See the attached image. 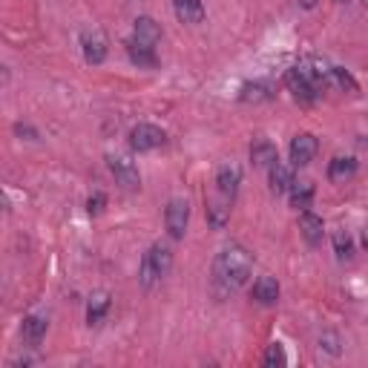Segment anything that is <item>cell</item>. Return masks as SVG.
Here are the masks:
<instances>
[{
  "label": "cell",
  "mask_w": 368,
  "mask_h": 368,
  "mask_svg": "<svg viewBox=\"0 0 368 368\" xmlns=\"http://www.w3.org/2000/svg\"><path fill=\"white\" fill-rule=\"evenodd\" d=\"M254 270L251 254L242 248V244H228L213 259V282L222 291H236L248 282V276Z\"/></svg>",
  "instance_id": "obj_1"
},
{
  "label": "cell",
  "mask_w": 368,
  "mask_h": 368,
  "mask_svg": "<svg viewBox=\"0 0 368 368\" xmlns=\"http://www.w3.org/2000/svg\"><path fill=\"white\" fill-rule=\"evenodd\" d=\"M170 268H173V251L167 248V244L156 242V244H152V248L144 254V259H141L138 280H141L144 288H152V285H159L164 276L170 273Z\"/></svg>",
  "instance_id": "obj_2"
},
{
  "label": "cell",
  "mask_w": 368,
  "mask_h": 368,
  "mask_svg": "<svg viewBox=\"0 0 368 368\" xmlns=\"http://www.w3.org/2000/svg\"><path fill=\"white\" fill-rule=\"evenodd\" d=\"M285 81H288V89L294 92V98H296V101H305V104H311V101L317 98V89L325 86V84L320 81V75H317L308 64L291 67L288 75H285Z\"/></svg>",
  "instance_id": "obj_3"
},
{
  "label": "cell",
  "mask_w": 368,
  "mask_h": 368,
  "mask_svg": "<svg viewBox=\"0 0 368 368\" xmlns=\"http://www.w3.org/2000/svg\"><path fill=\"white\" fill-rule=\"evenodd\" d=\"M188 222H190V204L188 199H173L164 210V225H167V233L173 239H181L188 233Z\"/></svg>",
  "instance_id": "obj_4"
},
{
  "label": "cell",
  "mask_w": 368,
  "mask_h": 368,
  "mask_svg": "<svg viewBox=\"0 0 368 368\" xmlns=\"http://www.w3.org/2000/svg\"><path fill=\"white\" fill-rule=\"evenodd\" d=\"M164 141H167V136H164V130L156 127V124H138V127H133V133H130V147H133L136 152L159 150Z\"/></svg>",
  "instance_id": "obj_5"
},
{
  "label": "cell",
  "mask_w": 368,
  "mask_h": 368,
  "mask_svg": "<svg viewBox=\"0 0 368 368\" xmlns=\"http://www.w3.org/2000/svg\"><path fill=\"white\" fill-rule=\"evenodd\" d=\"M81 49H84L86 64H104L107 38H104L101 29H84V32H81Z\"/></svg>",
  "instance_id": "obj_6"
},
{
  "label": "cell",
  "mask_w": 368,
  "mask_h": 368,
  "mask_svg": "<svg viewBox=\"0 0 368 368\" xmlns=\"http://www.w3.org/2000/svg\"><path fill=\"white\" fill-rule=\"evenodd\" d=\"M317 150H320V144H317V138H314L311 133H299V136H294V141H291V147H288L294 167L311 164L314 156H317Z\"/></svg>",
  "instance_id": "obj_7"
},
{
  "label": "cell",
  "mask_w": 368,
  "mask_h": 368,
  "mask_svg": "<svg viewBox=\"0 0 368 368\" xmlns=\"http://www.w3.org/2000/svg\"><path fill=\"white\" fill-rule=\"evenodd\" d=\"M107 164H110V170H112V176L118 178V184H124L127 190H136V188H141V176H138V167L127 159V156H110L107 159Z\"/></svg>",
  "instance_id": "obj_8"
},
{
  "label": "cell",
  "mask_w": 368,
  "mask_h": 368,
  "mask_svg": "<svg viewBox=\"0 0 368 368\" xmlns=\"http://www.w3.org/2000/svg\"><path fill=\"white\" fill-rule=\"evenodd\" d=\"M173 12L181 23L188 26H196L204 20V4L202 0H173Z\"/></svg>",
  "instance_id": "obj_9"
},
{
  "label": "cell",
  "mask_w": 368,
  "mask_h": 368,
  "mask_svg": "<svg viewBox=\"0 0 368 368\" xmlns=\"http://www.w3.org/2000/svg\"><path fill=\"white\" fill-rule=\"evenodd\" d=\"M251 162H254L256 167L270 170L276 162H280V152H276V144H270L268 138L254 141V144H251Z\"/></svg>",
  "instance_id": "obj_10"
},
{
  "label": "cell",
  "mask_w": 368,
  "mask_h": 368,
  "mask_svg": "<svg viewBox=\"0 0 368 368\" xmlns=\"http://www.w3.org/2000/svg\"><path fill=\"white\" fill-rule=\"evenodd\" d=\"M299 230H302V236H305V242H308V244H320V242H322V233H325V225H322V219L317 216V213L302 210Z\"/></svg>",
  "instance_id": "obj_11"
},
{
  "label": "cell",
  "mask_w": 368,
  "mask_h": 368,
  "mask_svg": "<svg viewBox=\"0 0 368 368\" xmlns=\"http://www.w3.org/2000/svg\"><path fill=\"white\" fill-rule=\"evenodd\" d=\"M239 181H242V170L236 164H225L219 173H216V188L225 199H233L236 190H239Z\"/></svg>",
  "instance_id": "obj_12"
},
{
  "label": "cell",
  "mask_w": 368,
  "mask_h": 368,
  "mask_svg": "<svg viewBox=\"0 0 368 368\" xmlns=\"http://www.w3.org/2000/svg\"><path fill=\"white\" fill-rule=\"evenodd\" d=\"M133 38L147 44V46H156L162 41V26L152 20V18H136V26H133Z\"/></svg>",
  "instance_id": "obj_13"
},
{
  "label": "cell",
  "mask_w": 368,
  "mask_h": 368,
  "mask_svg": "<svg viewBox=\"0 0 368 368\" xmlns=\"http://www.w3.org/2000/svg\"><path fill=\"white\" fill-rule=\"evenodd\" d=\"M127 55H130V60L136 67H156V46H147V44H141V41H136V38H130L127 41Z\"/></svg>",
  "instance_id": "obj_14"
},
{
  "label": "cell",
  "mask_w": 368,
  "mask_h": 368,
  "mask_svg": "<svg viewBox=\"0 0 368 368\" xmlns=\"http://www.w3.org/2000/svg\"><path fill=\"white\" fill-rule=\"evenodd\" d=\"M254 299L259 305H273L276 299H280V282L273 280V276H259V280L254 282Z\"/></svg>",
  "instance_id": "obj_15"
},
{
  "label": "cell",
  "mask_w": 368,
  "mask_h": 368,
  "mask_svg": "<svg viewBox=\"0 0 368 368\" xmlns=\"http://www.w3.org/2000/svg\"><path fill=\"white\" fill-rule=\"evenodd\" d=\"M354 173H357V159H351V156H336L328 164V178L336 184H346Z\"/></svg>",
  "instance_id": "obj_16"
},
{
  "label": "cell",
  "mask_w": 368,
  "mask_h": 368,
  "mask_svg": "<svg viewBox=\"0 0 368 368\" xmlns=\"http://www.w3.org/2000/svg\"><path fill=\"white\" fill-rule=\"evenodd\" d=\"M268 173H270V190H273V193H288V190L294 188V181H296V178H294V170H291L288 164H282V162H276Z\"/></svg>",
  "instance_id": "obj_17"
},
{
  "label": "cell",
  "mask_w": 368,
  "mask_h": 368,
  "mask_svg": "<svg viewBox=\"0 0 368 368\" xmlns=\"http://www.w3.org/2000/svg\"><path fill=\"white\" fill-rule=\"evenodd\" d=\"M110 311V294L107 291H96L89 296V305H86V322L89 325H98Z\"/></svg>",
  "instance_id": "obj_18"
},
{
  "label": "cell",
  "mask_w": 368,
  "mask_h": 368,
  "mask_svg": "<svg viewBox=\"0 0 368 368\" xmlns=\"http://www.w3.org/2000/svg\"><path fill=\"white\" fill-rule=\"evenodd\" d=\"M20 334H23V340H26V343L38 346V343L44 340V334H46V317L29 314V317L23 320V328H20Z\"/></svg>",
  "instance_id": "obj_19"
},
{
  "label": "cell",
  "mask_w": 368,
  "mask_h": 368,
  "mask_svg": "<svg viewBox=\"0 0 368 368\" xmlns=\"http://www.w3.org/2000/svg\"><path fill=\"white\" fill-rule=\"evenodd\" d=\"M288 196H291V204L296 210H308L311 202H314V184L311 181H294V188L288 190Z\"/></svg>",
  "instance_id": "obj_20"
},
{
  "label": "cell",
  "mask_w": 368,
  "mask_h": 368,
  "mask_svg": "<svg viewBox=\"0 0 368 368\" xmlns=\"http://www.w3.org/2000/svg\"><path fill=\"white\" fill-rule=\"evenodd\" d=\"M331 239H334V251H336V256H340V259H351L354 256V239H351L348 230L336 228Z\"/></svg>",
  "instance_id": "obj_21"
},
{
  "label": "cell",
  "mask_w": 368,
  "mask_h": 368,
  "mask_svg": "<svg viewBox=\"0 0 368 368\" xmlns=\"http://www.w3.org/2000/svg\"><path fill=\"white\" fill-rule=\"evenodd\" d=\"M328 84H336L340 89H348L351 96H357V92H360V86H357V81L351 78V72H346V70H340V67H331Z\"/></svg>",
  "instance_id": "obj_22"
},
{
  "label": "cell",
  "mask_w": 368,
  "mask_h": 368,
  "mask_svg": "<svg viewBox=\"0 0 368 368\" xmlns=\"http://www.w3.org/2000/svg\"><path fill=\"white\" fill-rule=\"evenodd\" d=\"M265 98H270L265 84H244L242 86V101H265Z\"/></svg>",
  "instance_id": "obj_23"
},
{
  "label": "cell",
  "mask_w": 368,
  "mask_h": 368,
  "mask_svg": "<svg viewBox=\"0 0 368 368\" xmlns=\"http://www.w3.org/2000/svg\"><path fill=\"white\" fill-rule=\"evenodd\" d=\"M207 213H210V225L213 228H222L228 222L230 207H225V204H207Z\"/></svg>",
  "instance_id": "obj_24"
},
{
  "label": "cell",
  "mask_w": 368,
  "mask_h": 368,
  "mask_svg": "<svg viewBox=\"0 0 368 368\" xmlns=\"http://www.w3.org/2000/svg\"><path fill=\"white\" fill-rule=\"evenodd\" d=\"M320 348H325L328 354H334V357H336V354L343 351V348H340V336H336L334 331H325V334L320 336Z\"/></svg>",
  "instance_id": "obj_25"
},
{
  "label": "cell",
  "mask_w": 368,
  "mask_h": 368,
  "mask_svg": "<svg viewBox=\"0 0 368 368\" xmlns=\"http://www.w3.org/2000/svg\"><path fill=\"white\" fill-rule=\"evenodd\" d=\"M265 365H285V348L280 346V343H273L270 348H268V354H265Z\"/></svg>",
  "instance_id": "obj_26"
},
{
  "label": "cell",
  "mask_w": 368,
  "mask_h": 368,
  "mask_svg": "<svg viewBox=\"0 0 368 368\" xmlns=\"http://www.w3.org/2000/svg\"><path fill=\"white\" fill-rule=\"evenodd\" d=\"M104 204H107V196H104V193H96V196H89V202H86V210H89V216H98V213L104 210Z\"/></svg>",
  "instance_id": "obj_27"
},
{
  "label": "cell",
  "mask_w": 368,
  "mask_h": 368,
  "mask_svg": "<svg viewBox=\"0 0 368 368\" xmlns=\"http://www.w3.org/2000/svg\"><path fill=\"white\" fill-rule=\"evenodd\" d=\"M362 248H365V251H368V228H365V230H362Z\"/></svg>",
  "instance_id": "obj_28"
},
{
  "label": "cell",
  "mask_w": 368,
  "mask_h": 368,
  "mask_svg": "<svg viewBox=\"0 0 368 368\" xmlns=\"http://www.w3.org/2000/svg\"><path fill=\"white\" fill-rule=\"evenodd\" d=\"M362 6H365V9H368V0H362Z\"/></svg>",
  "instance_id": "obj_29"
},
{
  "label": "cell",
  "mask_w": 368,
  "mask_h": 368,
  "mask_svg": "<svg viewBox=\"0 0 368 368\" xmlns=\"http://www.w3.org/2000/svg\"><path fill=\"white\" fill-rule=\"evenodd\" d=\"M336 4H346V0H336Z\"/></svg>",
  "instance_id": "obj_30"
}]
</instances>
